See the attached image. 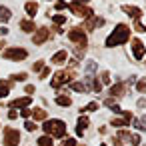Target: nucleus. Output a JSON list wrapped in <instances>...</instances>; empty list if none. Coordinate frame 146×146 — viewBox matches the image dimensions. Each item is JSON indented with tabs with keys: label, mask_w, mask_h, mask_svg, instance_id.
<instances>
[{
	"label": "nucleus",
	"mask_w": 146,
	"mask_h": 146,
	"mask_svg": "<svg viewBox=\"0 0 146 146\" xmlns=\"http://www.w3.org/2000/svg\"><path fill=\"white\" fill-rule=\"evenodd\" d=\"M70 10H72V14H76V16H80V18H90V16H92V10L86 8L84 4H80L78 0L70 2Z\"/></svg>",
	"instance_id": "obj_3"
},
{
	"label": "nucleus",
	"mask_w": 146,
	"mask_h": 146,
	"mask_svg": "<svg viewBox=\"0 0 146 146\" xmlns=\"http://www.w3.org/2000/svg\"><path fill=\"white\" fill-rule=\"evenodd\" d=\"M122 90H124V86H122V84H116V86H112V88H110V94H112V96H120V94H122Z\"/></svg>",
	"instance_id": "obj_18"
},
{
	"label": "nucleus",
	"mask_w": 146,
	"mask_h": 146,
	"mask_svg": "<svg viewBox=\"0 0 146 146\" xmlns=\"http://www.w3.org/2000/svg\"><path fill=\"white\" fill-rule=\"evenodd\" d=\"M46 38H48V30L46 28H40V30H36V34H34L32 40H34V44H42Z\"/></svg>",
	"instance_id": "obj_10"
},
{
	"label": "nucleus",
	"mask_w": 146,
	"mask_h": 146,
	"mask_svg": "<svg viewBox=\"0 0 146 146\" xmlns=\"http://www.w3.org/2000/svg\"><path fill=\"white\" fill-rule=\"evenodd\" d=\"M8 94V84L6 82H0V98H4Z\"/></svg>",
	"instance_id": "obj_21"
},
{
	"label": "nucleus",
	"mask_w": 146,
	"mask_h": 146,
	"mask_svg": "<svg viewBox=\"0 0 146 146\" xmlns=\"http://www.w3.org/2000/svg\"><path fill=\"white\" fill-rule=\"evenodd\" d=\"M70 80H72V72L62 70V72H56V74H54V78H52V86L58 88V86H62V84H66V82H70Z\"/></svg>",
	"instance_id": "obj_5"
},
{
	"label": "nucleus",
	"mask_w": 146,
	"mask_h": 146,
	"mask_svg": "<svg viewBox=\"0 0 146 146\" xmlns=\"http://www.w3.org/2000/svg\"><path fill=\"white\" fill-rule=\"evenodd\" d=\"M102 24H104V18H92V16H90V20L86 22V28L92 30L94 26H102Z\"/></svg>",
	"instance_id": "obj_12"
},
{
	"label": "nucleus",
	"mask_w": 146,
	"mask_h": 146,
	"mask_svg": "<svg viewBox=\"0 0 146 146\" xmlns=\"http://www.w3.org/2000/svg\"><path fill=\"white\" fill-rule=\"evenodd\" d=\"M66 50H60V52H56L54 56H52V64H64L66 62Z\"/></svg>",
	"instance_id": "obj_11"
},
{
	"label": "nucleus",
	"mask_w": 146,
	"mask_h": 146,
	"mask_svg": "<svg viewBox=\"0 0 146 146\" xmlns=\"http://www.w3.org/2000/svg\"><path fill=\"white\" fill-rule=\"evenodd\" d=\"M122 10H124L130 18H134V20H140V16H142V10H140V8H136V6H128V4H124V6H122Z\"/></svg>",
	"instance_id": "obj_9"
},
{
	"label": "nucleus",
	"mask_w": 146,
	"mask_h": 146,
	"mask_svg": "<svg viewBox=\"0 0 146 146\" xmlns=\"http://www.w3.org/2000/svg\"><path fill=\"white\" fill-rule=\"evenodd\" d=\"M48 74H50V70H48V68H42V72H40V76H42V78H46Z\"/></svg>",
	"instance_id": "obj_33"
},
{
	"label": "nucleus",
	"mask_w": 146,
	"mask_h": 146,
	"mask_svg": "<svg viewBox=\"0 0 146 146\" xmlns=\"http://www.w3.org/2000/svg\"><path fill=\"white\" fill-rule=\"evenodd\" d=\"M20 28H22L24 32H32V30H36V26H34L30 20H22V22H20Z\"/></svg>",
	"instance_id": "obj_15"
},
{
	"label": "nucleus",
	"mask_w": 146,
	"mask_h": 146,
	"mask_svg": "<svg viewBox=\"0 0 146 146\" xmlns=\"http://www.w3.org/2000/svg\"><path fill=\"white\" fill-rule=\"evenodd\" d=\"M34 118H36V120H44V118H46V112L40 110V108H36V110H34Z\"/></svg>",
	"instance_id": "obj_22"
},
{
	"label": "nucleus",
	"mask_w": 146,
	"mask_h": 146,
	"mask_svg": "<svg viewBox=\"0 0 146 146\" xmlns=\"http://www.w3.org/2000/svg\"><path fill=\"white\" fill-rule=\"evenodd\" d=\"M102 82H104V84H108V82H110V74H108L106 70L102 72Z\"/></svg>",
	"instance_id": "obj_27"
},
{
	"label": "nucleus",
	"mask_w": 146,
	"mask_h": 146,
	"mask_svg": "<svg viewBox=\"0 0 146 146\" xmlns=\"http://www.w3.org/2000/svg\"><path fill=\"white\" fill-rule=\"evenodd\" d=\"M56 104L58 106H70V98L68 96H58L56 98Z\"/></svg>",
	"instance_id": "obj_19"
},
{
	"label": "nucleus",
	"mask_w": 146,
	"mask_h": 146,
	"mask_svg": "<svg viewBox=\"0 0 146 146\" xmlns=\"http://www.w3.org/2000/svg\"><path fill=\"white\" fill-rule=\"evenodd\" d=\"M32 68H34V72H38V70H42V62H36V64H34Z\"/></svg>",
	"instance_id": "obj_32"
},
{
	"label": "nucleus",
	"mask_w": 146,
	"mask_h": 146,
	"mask_svg": "<svg viewBox=\"0 0 146 146\" xmlns=\"http://www.w3.org/2000/svg\"><path fill=\"white\" fill-rule=\"evenodd\" d=\"M18 132L16 130H12V128H6V138H4V142H6V146H16V142H18Z\"/></svg>",
	"instance_id": "obj_8"
},
{
	"label": "nucleus",
	"mask_w": 146,
	"mask_h": 146,
	"mask_svg": "<svg viewBox=\"0 0 146 146\" xmlns=\"http://www.w3.org/2000/svg\"><path fill=\"white\" fill-rule=\"evenodd\" d=\"M64 146H76V140L74 138H66L64 140Z\"/></svg>",
	"instance_id": "obj_28"
},
{
	"label": "nucleus",
	"mask_w": 146,
	"mask_h": 146,
	"mask_svg": "<svg viewBox=\"0 0 146 146\" xmlns=\"http://www.w3.org/2000/svg\"><path fill=\"white\" fill-rule=\"evenodd\" d=\"M86 126H88V118H84V116H82V118L78 120V128H76V132H78V134H82Z\"/></svg>",
	"instance_id": "obj_16"
},
{
	"label": "nucleus",
	"mask_w": 146,
	"mask_h": 146,
	"mask_svg": "<svg viewBox=\"0 0 146 146\" xmlns=\"http://www.w3.org/2000/svg\"><path fill=\"white\" fill-rule=\"evenodd\" d=\"M8 20H10V10L0 6V22H8Z\"/></svg>",
	"instance_id": "obj_13"
},
{
	"label": "nucleus",
	"mask_w": 146,
	"mask_h": 146,
	"mask_svg": "<svg viewBox=\"0 0 146 146\" xmlns=\"http://www.w3.org/2000/svg\"><path fill=\"white\" fill-rule=\"evenodd\" d=\"M38 144H40V146H52V138H50V136H42V138L38 140Z\"/></svg>",
	"instance_id": "obj_20"
},
{
	"label": "nucleus",
	"mask_w": 146,
	"mask_h": 146,
	"mask_svg": "<svg viewBox=\"0 0 146 146\" xmlns=\"http://www.w3.org/2000/svg\"><path fill=\"white\" fill-rule=\"evenodd\" d=\"M36 126H34V122H26V130H34Z\"/></svg>",
	"instance_id": "obj_34"
},
{
	"label": "nucleus",
	"mask_w": 146,
	"mask_h": 146,
	"mask_svg": "<svg viewBox=\"0 0 146 146\" xmlns=\"http://www.w3.org/2000/svg\"><path fill=\"white\" fill-rule=\"evenodd\" d=\"M128 38H130V28H128L126 24H118V26L114 28V32L106 38V46H108V48H114V46H118V44L128 42Z\"/></svg>",
	"instance_id": "obj_1"
},
{
	"label": "nucleus",
	"mask_w": 146,
	"mask_h": 146,
	"mask_svg": "<svg viewBox=\"0 0 146 146\" xmlns=\"http://www.w3.org/2000/svg\"><path fill=\"white\" fill-rule=\"evenodd\" d=\"M26 56H28V52L24 48H8V50H4V58H8V60H24Z\"/></svg>",
	"instance_id": "obj_4"
},
{
	"label": "nucleus",
	"mask_w": 146,
	"mask_h": 146,
	"mask_svg": "<svg viewBox=\"0 0 146 146\" xmlns=\"http://www.w3.org/2000/svg\"><path fill=\"white\" fill-rule=\"evenodd\" d=\"M56 8H58V10L66 8V2H62V0H58V2H56Z\"/></svg>",
	"instance_id": "obj_31"
},
{
	"label": "nucleus",
	"mask_w": 146,
	"mask_h": 146,
	"mask_svg": "<svg viewBox=\"0 0 146 146\" xmlns=\"http://www.w3.org/2000/svg\"><path fill=\"white\" fill-rule=\"evenodd\" d=\"M134 30H136V32H146V26L140 24V22H136V24H134Z\"/></svg>",
	"instance_id": "obj_26"
},
{
	"label": "nucleus",
	"mask_w": 146,
	"mask_h": 146,
	"mask_svg": "<svg viewBox=\"0 0 146 146\" xmlns=\"http://www.w3.org/2000/svg\"><path fill=\"white\" fill-rule=\"evenodd\" d=\"M12 78H14V80H26V74H24V72H22V74H14Z\"/></svg>",
	"instance_id": "obj_29"
},
{
	"label": "nucleus",
	"mask_w": 146,
	"mask_h": 146,
	"mask_svg": "<svg viewBox=\"0 0 146 146\" xmlns=\"http://www.w3.org/2000/svg\"><path fill=\"white\" fill-rule=\"evenodd\" d=\"M52 20H54L56 24H64V22H66V16H62V14H54Z\"/></svg>",
	"instance_id": "obj_23"
},
{
	"label": "nucleus",
	"mask_w": 146,
	"mask_h": 146,
	"mask_svg": "<svg viewBox=\"0 0 146 146\" xmlns=\"http://www.w3.org/2000/svg\"><path fill=\"white\" fill-rule=\"evenodd\" d=\"M96 108H98V104H96V102H90V104L86 106V110H90V112H92V110H96Z\"/></svg>",
	"instance_id": "obj_30"
},
{
	"label": "nucleus",
	"mask_w": 146,
	"mask_h": 146,
	"mask_svg": "<svg viewBox=\"0 0 146 146\" xmlns=\"http://www.w3.org/2000/svg\"><path fill=\"white\" fill-rule=\"evenodd\" d=\"M26 12H28V16H36V12H38L36 2H26Z\"/></svg>",
	"instance_id": "obj_14"
},
{
	"label": "nucleus",
	"mask_w": 146,
	"mask_h": 146,
	"mask_svg": "<svg viewBox=\"0 0 146 146\" xmlns=\"http://www.w3.org/2000/svg\"><path fill=\"white\" fill-rule=\"evenodd\" d=\"M44 130H46L48 134H52V136H64L66 126H64L62 120H48V122L44 124Z\"/></svg>",
	"instance_id": "obj_2"
},
{
	"label": "nucleus",
	"mask_w": 146,
	"mask_h": 146,
	"mask_svg": "<svg viewBox=\"0 0 146 146\" xmlns=\"http://www.w3.org/2000/svg\"><path fill=\"white\" fill-rule=\"evenodd\" d=\"M68 38H70L72 42H76V44H84V42H86V34H84L82 28H72V30L68 32Z\"/></svg>",
	"instance_id": "obj_6"
},
{
	"label": "nucleus",
	"mask_w": 146,
	"mask_h": 146,
	"mask_svg": "<svg viewBox=\"0 0 146 146\" xmlns=\"http://www.w3.org/2000/svg\"><path fill=\"white\" fill-rule=\"evenodd\" d=\"M132 52H134V58H136V60H142V58H144V52H146V50H144V44H142L138 38L132 40Z\"/></svg>",
	"instance_id": "obj_7"
},
{
	"label": "nucleus",
	"mask_w": 146,
	"mask_h": 146,
	"mask_svg": "<svg viewBox=\"0 0 146 146\" xmlns=\"http://www.w3.org/2000/svg\"><path fill=\"white\" fill-rule=\"evenodd\" d=\"M136 88H138V92H146V78H142V80L136 84Z\"/></svg>",
	"instance_id": "obj_25"
},
{
	"label": "nucleus",
	"mask_w": 146,
	"mask_h": 146,
	"mask_svg": "<svg viewBox=\"0 0 146 146\" xmlns=\"http://www.w3.org/2000/svg\"><path fill=\"white\" fill-rule=\"evenodd\" d=\"M28 104H30V98H18V100L12 102V108H16V106H28Z\"/></svg>",
	"instance_id": "obj_17"
},
{
	"label": "nucleus",
	"mask_w": 146,
	"mask_h": 146,
	"mask_svg": "<svg viewBox=\"0 0 146 146\" xmlns=\"http://www.w3.org/2000/svg\"><path fill=\"white\" fill-rule=\"evenodd\" d=\"M70 86H72V88H74V90H78V92H84V90H86V86H84V84H82V82H72V84H70Z\"/></svg>",
	"instance_id": "obj_24"
}]
</instances>
